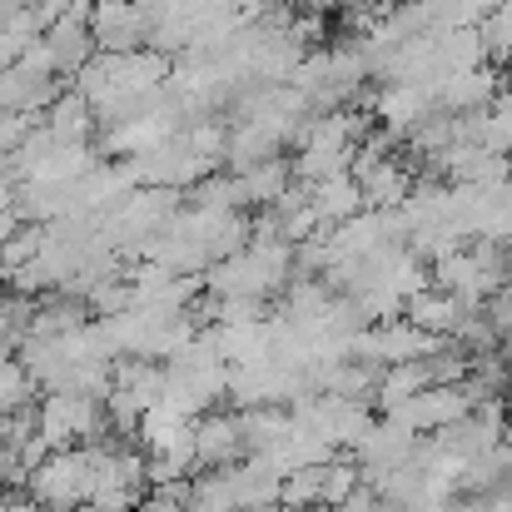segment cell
<instances>
[{
    "label": "cell",
    "instance_id": "3",
    "mask_svg": "<svg viewBox=\"0 0 512 512\" xmlns=\"http://www.w3.org/2000/svg\"><path fill=\"white\" fill-rule=\"evenodd\" d=\"M373 120L388 130V135H413L433 110H438V95L428 85H383L373 100H368Z\"/></svg>",
    "mask_w": 512,
    "mask_h": 512
},
{
    "label": "cell",
    "instance_id": "7",
    "mask_svg": "<svg viewBox=\"0 0 512 512\" xmlns=\"http://www.w3.org/2000/svg\"><path fill=\"white\" fill-rule=\"evenodd\" d=\"M309 209L319 224H334L339 229L343 219L363 214V189L353 174H339V179H324V184H309Z\"/></svg>",
    "mask_w": 512,
    "mask_h": 512
},
{
    "label": "cell",
    "instance_id": "5",
    "mask_svg": "<svg viewBox=\"0 0 512 512\" xmlns=\"http://www.w3.org/2000/svg\"><path fill=\"white\" fill-rule=\"evenodd\" d=\"M284 145H289L284 130H274V125H264V120H239V125L229 130V155H224V160L239 174V170H254V165L279 160Z\"/></svg>",
    "mask_w": 512,
    "mask_h": 512
},
{
    "label": "cell",
    "instance_id": "2",
    "mask_svg": "<svg viewBox=\"0 0 512 512\" xmlns=\"http://www.w3.org/2000/svg\"><path fill=\"white\" fill-rule=\"evenodd\" d=\"M353 453H358V468H368L373 478H388V473H398L418 458V433L383 418V423H368V433L353 443Z\"/></svg>",
    "mask_w": 512,
    "mask_h": 512
},
{
    "label": "cell",
    "instance_id": "10",
    "mask_svg": "<svg viewBox=\"0 0 512 512\" xmlns=\"http://www.w3.org/2000/svg\"><path fill=\"white\" fill-rule=\"evenodd\" d=\"M478 40L488 50V60H512V15L508 10H488L478 20Z\"/></svg>",
    "mask_w": 512,
    "mask_h": 512
},
{
    "label": "cell",
    "instance_id": "8",
    "mask_svg": "<svg viewBox=\"0 0 512 512\" xmlns=\"http://www.w3.org/2000/svg\"><path fill=\"white\" fill-rule=\"evenodd\" d=\"M45 125H50L65 145H90V130H95L100 120H95V105H90L80 90H60V100L45 110Z\"/></svg>",
    "mask_w": 512,
    "mask_h": 512
},
{
    "label": "cell",
    "instance_id": "4",
    "mask_svg": "<svg viewBox=\"0 0 512 512\" xmlns=\"http://www.w3.org/2000/svg\"><path fill=\"white\" fill-rule=\"evenodd\" d=\"M503 90L498 70L493 65H478V70H458L438 85V110L443 115H478L493 105V95Z\"/></svg>",
    "mask_w": 512,
    "mask_h": 512
},
{
    "label": "cell",
    "instance_id": "11",
    "mask_svg": "<svg viewBox=\"0 0 512 512\" xmlns=\"http://www.w3.org/2000/svg\"><path fill=\"white\" fill-rule=\"evenodd\" d=\"M30 5H35V0H0V30H5V25H10L15 15H25Z\"/></svg>",
    "mask_w": 512,
    "mask_h": 512
},
{
    "label": "cell",
    "instance_id": "1",
    "mask_svg": "<svg viewBox=\"0 0 512 512\" xmlns=\"http://www.w3.org/2000/svg\"><path fill=\"white\" fill-rule=\"evenodd\" d=\"M90 35L100 55H135L150 50V20L140 0H95L90 10Z\"/></svg>",
    "mask_w": 512,
    "mask_h": 512
},
{
    "label": "cell",
    "instance_id": "9",
    "mask_svg": "<svg viewBox=\"0 0 512 512\" xmlns=\"http://www.w3.org/2000/svg\"><path fill=\"white\" fill-rule=\"evenodd\" d=\"M234 184H239V209H249V204H279V199L289 194V184H294V165L269 160V165L239 170Z\"/></svg>",
    "mask_w": 512,
    "mask_h": 512
},
{
    "label": "cell",
    "instance_id": "6",
    "mask_svg": "<svg viewBox=\"0 0 512 512\" xmlns=\"http://www.w3.org/2000/svg\"><path fill=\"white\" fill-rule=\"evenodd\" d=\"M249 453V443H244V418H209V423H199L194 428V458L199 463H209V468H234L239 458Z\"/></svg>",
    "mask_w": 512,
    "mask_h": 512
},
{
    "label": "cell",
    "instance_id": "12",
    "mask_svg": "<svg viewBox=\"0 0 512 512\" xmlns=\"http://www.w3.org/2000/svg\"><path fill=\"white\" fill-rule=\"evenodd\" d=\"M488 10H508L512 15V0H488Z\"/></svg>",
    "mask_w": 512,
    "mask_h": 512
}]
</instances>
